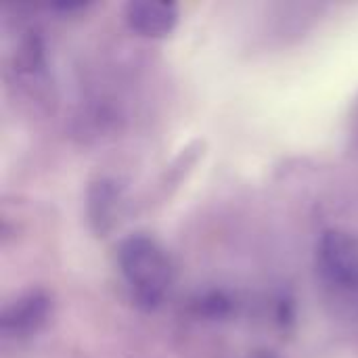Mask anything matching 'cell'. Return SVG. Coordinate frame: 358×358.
<instances>
[{"label": "cell", "mask_w": 358, "mask_h": 358, "mask_svg": "<svg viewBox=\"0 0 358 358\" xmlns=\"http://www.w3.org/2000/svg\"><path fill=\"white\" fill-rule=\"evenodd\" d=\"M120 201V187L111 178L96 180L88 191V218L96 233H105L113 222V212Z\"/></svg>", "instance_id": "cell-5"}, {"label": "cell", "mask_w": 358, "mask_h": 358, "mask_svg": "<svg viewBox=\"0 0 358 358\" xmlns=\"http://www.w3.org/2000/svg\"><path fill=\"white\" fill-rule=\"evenodd\" d=\"M117 271L136 306L155 310L162 306L174 283V268L164 245L147 235L132 233L115 248Z\"/></svg>", "instance_id": "cell-1"}, {"label": "cell", "mask_w": 358, "mask_h": 358, "mask_svg": "<svg viewBox=\"0 0 358 358\" xmlns=\"http://www.w3.org/2000/svg\"><path fill=\"white\" fill-rule=\"evenodd\" d=\"M180 13L168 0H130L124 6L126 25L145 38H166L178 25Z\"/></svg>", "instance_id": "cell-4"}, {"label": "cell", "mask_w": 358, "mask_h": 358, "mask_svg": "<svg viewBox=\"0 0 358 358\" xmlns=\"http://www.w3.org/2000/svg\"><path fill=\"white\" fill-rule=\"evenodd\" d=\"M321 281L338 296H358V235L348 229H327L315 250Z\"/></svg>", "instance_id": "cell-2"}, {"label": "cell", "mask_w": 358, "mask_h": 358, "mask_svg": "<svg viewBox=\"0 0 358 358\" xmlns=\"http://www.w3.org/2000/svg\"><path fill=\"white\" fill-rule=\"evenodd\" d=\"M52 296L46 289L29 287L15 294L0 310L2 342H23L38 336L52 317Z\"/></svg>", "instance_id": "cell-3"}, {"label": "cell", "mask_w": 358, "mask_h": 358, "mask_svg": "<svg viewBox=\"0 0 358 358\" xmlns=\"http://www.w3.org/2000/svg\"><path fill=\"white\" fill-rule=\"evenodd\" d=\"M350 138H352V145L358 149V96L357 101L352 103V109H350Z\"/></svg>", "instance_id": "cell-6"}]
</instances>
